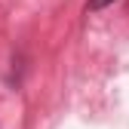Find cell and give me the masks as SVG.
<instances>
[{"label":"cell","mask_w":129,"mask_h":129,"mask_svg":"<svg viewBox=\"0 0 129 129\" xmlns=\"http://www.w3.org/2000/svg\"><path fill=\"white\" fill-rule=\"evenodd\" d=\"M111 3H114V0H89L86 9H89V12H99V9H105V6H111Z\"/></svg>","instance_id":"obj_1"}]
</instances>
